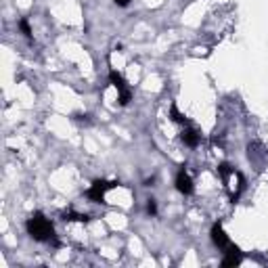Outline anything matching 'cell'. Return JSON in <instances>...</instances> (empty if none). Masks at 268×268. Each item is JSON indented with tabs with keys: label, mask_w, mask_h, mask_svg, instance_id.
I'll return each instance as SVG.
<instances>
[{
	"label": "cell",
	"mask_w": 268,
	"mask_h": 268,
	"mask_svg": "<svg viewBox=\"0 0 268 268\" xmlns=\"http://www.w3.org/2000/svg\"><path fill=\"white\" fill-rule=\"evenodd\" d=\"M25 229L27 233H30V237L34 239V241H40V243H55L57 245V241H55V229L52 224L40 214V211H36V214L32 218H27L25 222Z\"/></svg>",
	"instance_id": "1"
},
{
	"label": "cell",
	"mask_w": 268,
	"mask_h": 268,
	"mask_svg": "<svg viewBox=\"0 0 268 268\" xmlns=\"http://www.w3.org/2000/svg\"><path fill=\"white\" fill-rule=\"evenodd\" d=\"M120 187V182H107V180H94L92 187L86 191V197L88 199H92L94 203H103L105 201V193L109 189H116Z\"/></svg>",
	"instance_id": "2"
},
{
	"label": "cell",
	"mask_w": 268,
	"mask_h": 268,
	"mask_svg": "<svg viewBox=\"0 0 268 268\" xmlns=\"http://www.w3.org/2000/svg\"><path fill=\"white\" fill-rule=\"evenodd\" d=\"M109 82L114 84V86L118 88V92H120V105H128L130 103V88L126 86L124 78L116 72V69H111V72H109Z\"/></svg>",
	"instance_id": "3"
},
{
	"label": "cell",
	"mask_w": 268,
	"mask_h": 268,
	"mask_svg": "<svg viewBox=\"0 0 268 268\" xmlns=\"http://www.w3.org/2000/svg\"><path fill=\"white\" fill-rule=\"evenodd\" d=\"M211 241H214V245L218 247V249H222V253L227 251V249H231L233 247V243H231V239L227 237V233L222 231V224L218 222V224H214V227H211Z\"/></svg>",
	"instance_id": "4"
},
{
	"label": "cell",
	"mask_w": 268,
	"mask_h": 268,
	"mask_svg": "<svg viewBox=\"0 0 268 268\" xmlns=\"http://www.w3.org/2000/svg\"><path fill=\"white\" fill-rule=\"evenodd\" d=\"M176 189H178L182 195H191V193H193V178H191V174L187 172L185 166H182L180 170H178V174H176Z\"/></svg>",
	"instance_id": "5"
},
{
	"label": "cell",
	"mask_w": 268,
	"mask_h": 268,
	"mask_svg": "<svg viewBox=\"0 0 268 268\" xmlns=\"http://www.w3.org/2000/svg\"><path fill=\"white\" fill-rule=\"evenodd\" d=\"M243 256H241V249H239L237 245H233L231 249L224 251V258H222V266H237L241 264Z\"/></svg>",
	"instance_id": "6"
},
{
	"label": "cell",
	"mask_w": 268,
	"mask_h": 268,
	"mask_svg": "<svg viewBox=\"0 0 268 268\" xmlns=\"http://www.w3.org/2000/svg\"><path fill=\"white\" fill-rule=\"evenodd\" d=\"M180 138H182V143H185L187 147H197V145H199V140H201V134L197 130H193L191 126H187V128L182 130Z\"/></svg>",
	"instance_id": "7"
},
{
	"label": "cell",
	"mask_w": 268,
	"mask_h": 268,
	"mask_svg": "<svg viewBox=\"0 0 268 268\" xmlns=\"http://www.w3.org/2000/svg\"><path fill=\"white\" fill-rule=\"evenodd\" d=\"M170 116H172V120H174L176 124H182V126H189V120H187L185 116H182V114H180V111H178V107H176V105H172V107H170Z\"/></svg>",
	"instance_id": "8"
},
{
	"label": "cell",
	"mask_w": 268,
	"mask_h": 268,
	"mask_svg": "<svg viewBox=\"0 0 268 268\" xmlns=\"http://www.w3.org/2000/svg\"><path fill=\"white\" fill-rule=\"evenodd\" d=\"M19 30L23 32V36H25L27 40H32V30H30V23H27V19H21V21H19Z\"/></svg>",
	"instance_id": "9"
},
{
	"label": "cell",
	"mask_w": 268,
	"mask_h": 268,
	"mask_svg": "<svg viewBox=\"0 0 268 268\" xmlns=\"http://www.w3.org/2000/svg\"><path fill=\"white\" fill-rule=\"evenodd\" d=\"M147 211L153 216V214H157V205H155V199H149V203H147Z\"/></svg>",
	"instance_id": "10"
},
{
	"label": "cell",
	"mask_w": 268,
	"mask_h": 268,
	"mask_svg": "<svg viewBox=\"0 0 268 268\" xmlns=\"http://www.w3.org/2000/svg\"><path fill=\"white\" fill-rule=\"evenodd\" d=\"M114 3H116L118 7H128V5H130V0H114Z\"/></svg>",
	"instance_id": "11"
}]
</instances>
